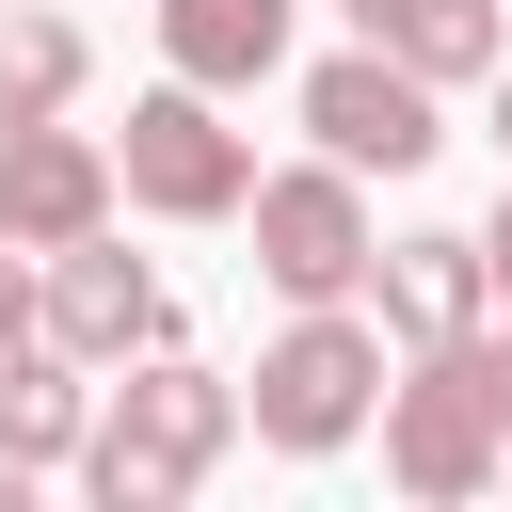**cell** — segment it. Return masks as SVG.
<instances>
[{
	"mask_svg": "<svg viewBox=\"0 0 512 512\" xmlns=\"http://www.w3.org/2000/svg\"><path fill=\"white\" fill-rule=\"evenodd\" d=\"M496 160H512V64H496Z\"/></svg>",
	"mask_w": 512,
	"mask_h": 512,
	"instance_id": "17",
	"label": "cell"
},
{
	"mask_svg": "<svg viewBox=\"0 0 512 512\" xmlns=\"http://www.w3.org/2000/svg\"><path fill=\"white\" fill-rule=\"evenodd\" d=\"M224 448H240V384L192 368V352L160 336V352H128V384L96 400V432H80V496H96V512H176Z\"/></svg>",
	"mask_w": 512,
	"mask_h": 512,
	"instance_id": "1",
	"label": "cell"
},
{
	"mask_svg": "<svg viewBox=\"0 0 512 512\" xmlns=\"http://www.w3.org/2000/svg\"><path fill=\"white\" fill-rule=\"evenodd\" d=\"M112 192L160 208V224H240V208H256V144L224 128L208 80H160V96H128V128H112Z\"/></svg>",
	"mask_w": 512,
	"mask_h": 512,
	"instance_id": "3",
	"label": "cell"
},
{
	"mask_svg": "<svg viewBox=\"0 0 512 512\" xmlns=\"http://www.w3.org/2000/svg\"><path fill=\"white\" fill-rule=\"evenodd\" d=\"M496 480H512V448H496Z\"/></svg>",
	"mask_w": 512,
	"mask_h": 512,
	"instance_id": "18",
	"label": "cell"
},
{
	"mask_svg": "<svg viewBox=\"0 0 512 512\" xmlns=\"http://www.w3.org/2000/svg\"><path fill=\"white\" fill-rule=\"evenodd\" d=\"M304 128H320V160H352V176H416L448 128H432V80L416 64H384L368 32L336 48V64H304Z\"/></svg>",
	"mask_w": 512,
	"mask_h": 512,
	"instance_id": "6",
	"label": "cell"
},
{
	"mask_svg": "<svg viewBox=\"0 0 512 512\" xmlns=\"http://www.w3.org/2000/svg\"><path fill=\"white\" fill-rule=\"evenodd\" d=\"M480 256H496V304H512V192H496V224H480Z\"/></svg>",
	"mask_w": 512,
	"mask_h": 512,
	"instance_id": "15",
	"label": "cell"
},
{
	"mask_svg": "<svg viewBox=\"0 0 512 512\" xmlns=\"http://www.w3.org/2000/svg\"><path fill=\"white\" fill-rule=\"evenodd\" d=\"M256 272L288 288V304H352L368 288V256H384V224H368V176L352 160H288V176H256Z\"/></svg>",
	"mask_w": 512,
	"mask_h": 512,
	"instance_id": "5",
	"label": "cell"
},
{
	"mask_svg": "<svg viewBox=\"0 0 512 512\" xmlns=\"http://www.w3.org/2000/svg\"><path fill=\"white\" fill-rule=\"evenodd\" d=\"M48 336H64L80 368H128V352H160V336H176V304H160V272H144V256H112V224H96V240H64V256H48Z\"/></svg>",
	"mask_w": 512,
	"mask_h": 512,
	"instance_id": "9",
	"label": "cell"
},
{
	"mask_svg": "<svg viewBox=\"0 0 512 512\" xmlns=\"http://www.w3.org/2000/svg\"><path fill=\"white\" fill-rule=\"evenodd\" d=\"M80 432H96V384H80V352H64V336H16V352H0V448L48 480V464H80Z\"/></svg>",
	"mask_w": 512,
	"mask_h": 512,
	"instance_id": "12",
	"label": "cell"
},
{
	"mask_svg": "<svg viewBox=\"0 0 512 512\" xmlns=\"http://www.w3.org/2000/svg\"><path fill=\"white\" fill-rule=\"evenodd\" d=\"M368 416H384V320H352V304H288V336H272L256 384H240V432L288 448V464H336Z\"/></svg>",
	"mask_w": 512,
	"mask_h": 512,
	"instance_id": "2",
	"label": "cell"
},
{
	"mask_svg": "<svg viewBox=\"0 0 512 512\" xmlns=\"http://www.w3.org/2000/svg\"><path fill=\"white\" fill-rule=\"evenodd\" d=\"M496 448H512V416H496V384H480V352H464V336H448V352H416V384H384V480H400V496L464 512V496L496 480Z\"/></svg>",
	"mask_w": 512,
	"mask_h": 512,
	"instance_id": "4",
	"label": "cell"
},
{
	"mask_svg": "<svg viewBox=\"0 0 512 512\" xmlns=\"http://www.w3.org/2000/svg\"><path fill=\"white\" fill-rule=\"evenodd\" d=\"M368 320H384L400 352H448V336H480V320H496V256H480L464 224H416V240H384V256H368Z\"/></svg>",
	"mask_w": 512,
	"mask_h": 512,
	"instance_id": "8",
	"label": "cell"
},
{
	"mask_svg": "<svg viewBox=\"0 0 512 512\" xmlns=\"http://www.w3.org/2000/svg\"><path fill=\"white\" fill-rule=\"evenodd\" d=\"M288 32H304V0H160V64L208 96H256L288 64Z\"/></svg>",
	"mask_w": 512,
	"mask_h": 512,
	"instance_id": "10",
	"label": "cell"
},
{
	"mask_svg": "<svg viewBox=\"0 0 512 512\" xmlns=\"http://www.w3.org/2000/svg\"><path fill=\"white\" fill-rule=\"evenodd\" d=\"M80 80H96L80 16H64V0H0V128H32V112H80Z\"/></svg>",
	"mask_w": 512,
	"mask_h": 512,
	"instance_id": "13",
	"label": "cell"
},
{
	"mask_svg": "<svg viewBox=\"0 0 512 512\" xmlns=\"http://www.w3.org/2000/svg\"><path fill=\"white\" fill-rule=\"evenodd\" d=\"M96 224H112V144L64 128V112L0 128V240H16V256H64V240H96Z\"/></svg>",
	"mask_w": 512,
	"mask_h": 512,
	"instance_id": "7",
	"label": "cell"
},
{
	"mask_svg": "<svg viewBox=\"0 0 512 512\" xmlns=\"http://www.w3.org/2000/svg\"><path fill=\"white\" fill-rule=\"evenodd\" d=\"M16 496H32V464H16V448H0V512H16Z\"/></svg>",
	"mask_w": 512,
	"mask_h": 512,
	"instance_id": "16",
	"label": "cell"
},
{
	"mask_svg": "<svg viewBox=\"0 0 512 512\" xmlns=\"http://www.w3.org/2000/svg\"><path fill=\"white\" fill-rule=\"evenodd\" d=\"M16 336H48V256L0 240V352H16Z\"/></svg>",
	"mask_w": 512,
	"mask_h": 512,
	"instance_id": "14",
	"label": "cell"
},
{
	"mask_svg": "<svg viewBox=\"0 0 512 512\" xmlns=\"http://www.w3.org/2000/svg\"><path fill=\"white\" fill-rule=\"evenodd\" d=\"M336 16H352V32L384 48V64H416L432 96H448V80H496V64H512V16H496V0H336Z\"/></svg>",
	"mask_w": 512,
	"mask_h": 512,
	"instance_id": "11",
	"label": "cell"
}]
</instances>
